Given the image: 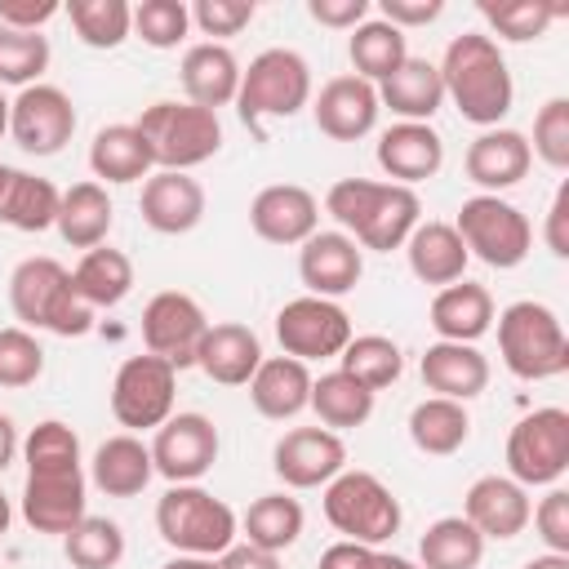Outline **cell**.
<instances>
[{
	"instance_id": "1",
	"label": "cell",
	"mask_w": 569,
	"mask_h": 569,
	"mask_svg": "<svg viewBox=\"0 0 569 569\" xmlns=\"http://www.w3.org/2000/svg\"><path fill=\"white\" fill-rule=\"evenodd\" d=\"M27 458V485H22V520L36 533L67 538L89 511H84V471H80V436L49 418L31 427L22 440Z\"/></svg>"
},
{
	"instance_id": "2",
	"label": "cell",
	"mask_w": 569,
	"mask_h": 569,
	"mask_svg": "<svg viewBox=\"0 0 569 569\" xmlns=\"http://www.w3.org/2000/svg\"><path fill=\"white\" fill-rule=\"evenodd\" d=\"M436 71H440L445 98H453L462 120H471L480 129H498V120L511 111L516 84H511L507 58H502L493 36H485V31L453 36L445 44V58Z\"/></svg>"
},
{
	"instance_id": "3",
	"label": "cell",
	"mask_w": 569,
	"mask_h": 569,
	"mask_svg": "<svg viewBox=\"0 0 569 569\" xmlns=\"http://www.w3.org/2000/svg\"><path fill=\"white\" fill-rule=\"evenodd\" d=\"M325 209L338 218L342 236H351L360 249H378V253L400 249L422 213L413 187L373 182V178H338L325 196Z\"/></svg>"
},
{
	"instance_id": "4",
	"label": "cell",
	"mask_w": 569,
	"mask_h": 569,
	"mask_svg": "<svg viewBox=\"0 0 569 569\" xmlns=\"http://www.w3.org/2000/svg\"><path fill=\"white\" fill-rule=\"evenodd\" d=\"M9 307L22 325L49 329L58 338H80L93 329V307L80 302L71 271L58 258H22L9 276Z\"/></svg>"
},
{
	"instance_id": "5",
	"label": "cell",
	"mask_w": 569,
	"mask_h": 569,
	"mask_svg": "<svg viewBox=\"0 0 569 569\" xmlns=\"http://www.w3.org/2000/svg\"><path fill=\"white\" fill-rule=\"evenodd\" d=\"M311 102V67L298 49H262L249 71H240V89H236V111L249 124V133L262 142L267 138V120H289Z\"/></svg>"
},
{
	"instance_id": "6",
	"label": "cell",
	"mask_w": 569,
	"mask_h": 569,
	"mask_svg": "<svg viewBox=\"0 0 569 569\" xmlns=\"http://www.w3.org/2000/svg\"><path fill=\"white\" fill-rule=\"evenodd\" d=\"M498 351H502V365L525 382L560 378L569 369L565 325L547 302H533V298H520L498 316Z\"/></svg>"
},
{
	"instance_id": "7",
	"label": "cell",
	"mask_w": 569,
	"mask_h": 569,
	"mask_svg": "<svg viewBox=\"0 0 569 569\" xmlns=\"http://www.w3.org/2000/svg\"><path fill=\"white\" fill-rule=\"evenodd\" d=\"M156 529L178 556H209L218 560L227 547H236V511L213 498L200 485H173L156 502Z\"/></svg>"
},
{
	"instance_id": "8",
	"label": "cell",
	"mask_w": 569,
	"mask_h": 569,
	"mask_svg": "<svg viewBox=\"0 0 569 569\" xmlns=\"http://www.w3.org/2000/svg\"><path fill=\"white\" fill-rule=\"evenodd\" d=\"M133 129L147 138L151 147V164L160 169H196L204 164L209 156H218L222 147V124H218V111H204L196 102H173V98H160L151 102Z\"/></svg>"
},
{
	"instance_id": "9",
	"label": "cell",
	"mask_w": 569,
	"mask_h": 569,
	"mask_svg": "<svg viewBox=\"0 0 569 569\" xmlns=\"http://www.w3.org/2000/svg\"><path fill=\"white\" fill-rule=\"evenodd\" d=\"M325 520L347 542L378 547V542H387V538L400 533L405 511H400L396 493L373 471H338L325 485Z\"/></svg>"
},
{
	"instance_id": "10",
	"label": "cell",
	"mask_w": 569,
	"mask_h": 569,
	"mask_svg": "<svg viewBox=\"0 0 569 569\" xmlns=\"http://www.w3.org/2000/svg\"><path fill=\"white\" fill-rule=\"evenodd\" d=\"M453 231H458V240L467 244V253H476L480 262H489V267H498V271L520 267V262L529 258V249H533V227H529V218H525L511 200L485 196V191L471 196V200H462Z\"/></svg>"
},
{
	"instance_id": "11",
	"label": "cell",
	"mask_w": 569,
	"mask_h": 569,
	"mask_svg": "<svg viewBox=\"0 0 569 569\" xmlns=\"http://www.w3.org/2000/svg\"><path fill=\"white\" fill-rule=\"evenodd\" d=\"M507 471L516 485H556L569 471V413L547 405L525 413L507 436Z\"/></svg>"
},
{
	"instance_id": "12",
	"label": "cell",
	"mask_w": 569,
	"mask_h": 569,
	"mask_svg": "<svg viewBox=\"0 0 569 569\" xmlns=\"http://www.w3.org/2000/svg\"><path fill=\"white\" fill-rule=\"evenodd\" d=\"M173 387H178V369L169 360H160L151 351L129 356L116 369V382H111V413H116V422L129 427V431L160 427L173 413Z\"/></svg>"
},
{
	"instance_id": "13",
	"label": "cell",
	"mask_w": 569,
	"mask_h": 569,
	"mask_svg": "<svg viewBox=\"0 0 569 569\" xmlns=\"http://www.w3.org/2000/svg\"><path fill=\"white\" fill-rule=\"evenodd\" d=\"M276 338L284 347V356L293 360H329L342 356V347L356 338L351 333V316L333 302V298H293L276 311Z\"/></svg>"
},
{
	"instance_id": "14",
	"label": "cell",
	"mask_w": 569,
	"mask_h": 569,
	"mask_svg": "<svg viewBox=\"0 0 569 569\" xmlns=\"http://www.w3.org/2000/svg\"><path fill=\"white\" fill-rule=\"evenodd\" d=\"M204 329H209V316L191 293L164 289L142 307V347L151 356L169 360L173 369H191L196 365Z\"/></svg>"
},
{
	"instance_id": "15",
	"label": "cell",
	"mask_w": 569,
	"mask_h": 569,
	"mask_svg": "<svg viewBox=\"0 0 569 569\" xmlns=\"http://www.w3.org/2000/svg\"><path fill=\"white\" fill-rule=\"evenodd\" d=\"M218 462V427L204 413H169L151 440V467L169 485H196Z\"/></svg>"
},
{
	"instance_id": "16",
	"label": "cell",
	"mask_w": 569,
	"mask_h": 569,
	"mask_svg": "<svg viewBox=\"0 0 569 569\" xmlns=\"http://www.w3.org/2000/svg\"><path fill=\"white\" fill-rule=\"evenodd\" d=\"M9 133L27 156H58L76 133V107L58 84H27L9 102Z\"/></svg>"
},
{
	"instance_id": "17",
	"label": "cell",
	"mask_w": 569,
	"mask_h": 569,
	"mask_svg": "<svg viewBox=\"0 0 569 569\" xmlns=\"http://www.w3.org/2000/svg\"><path fill=\"white\" fill-rule=\"evenodd\" d=\"M271 467L289 489H316L347 471V445L329 427H293L276 440Z\"/></svg>"
},
{
	"instance_id": "18",
	"label": "cell",
	"mask_w": 569,
	"mask_h": 569,
	"mask_svg": "<svg viewBox=\"0 0 569 569\" xmlns=\"http://www.w3.org/2000/svg\"><path fill=\"white\" fill-rule=\"evenodd\" d=\"M249 227L267 244H302L320 231V200L298 182H271L249 204Z\"/></svg>"
},
{
	"instance_id": "19",
	"label": "cell",
	"mask_w": 569,
	"mask_h": 569,
	"mask_svg": "<svg viewBox=\"0 0 569 569\" xmlns=\"http://www.w3.org/2000/svg\"><path fill=\"white\" fill-rule=\"evenodd\" d=\"M378 84L360 80V76H333L316 102H311V116H316V129L333 142H356L365 133H373L378 124Z\"/></svg>"
},
{
	"instance_id": "20",
	"label": "cell",
	"mask_w": 569,
	"mask_h": 569,
	"mask_svg": "<svg viewBox=\"0 0 569 569\" xmlns=\"http://www.w3.org/2000/svg\"><path fill=\"white\" fill-rule=\"evenodd\" d=\"M365 271V258H360V244L342 231H316L302 240V253H298V276L307 284L311 298H342L356 289Z\"/></svg>"
},
{
	"instance_id": "21",
	"label": "cell",
	"mask_w": 569,
	"mask_h": 569,
	"mask_svg": "<svg viewBox=\"0 0 569 569\" xmlns=\"http://www.w3.org/2000/svg\"><path fill=\"white\" fill-rule=\"evenodd\" d=\"M529 511H533V502H529L525 485H516L511 476H480V480H471V489L462 498V516L476 525V533L485 542L489 538L507 542V538L525 533Z\"/></svg>"
},
{
	"instance_id": "22",
	"label": "cell",
	"mask_w": 569,
	"mask_h": 569,
	"mask_svg": "<svg viewBox=\"0 0 569 569\" xmlns=\"http://www.w3.org/2000/svg\"><path fill=\"white\" fill-rule=\"evenodd\" d=\"M142 222L160 236H182L191 227H200L204 218V187L191 178V173H178V169H160L142 182Z\"/></svg>"
},
{
	"instance_id": "23",
	"label": "cell",
	"mask_w": 569,
	"mask_h": 569,
	"mask_svg": "<svg viewBox=\"0 0 569 569\" xmlns=\"http://www.w3.org/2000/svg\"><path fill=\"white\" fill-rule=\"evenodd\" d=\"M529 164H533V156H529V138L520 129H485L462 156L467 178L476 187H485V196L516 187L529 173Z\"/></svg>"
},
{
	"instance_id": "24",
	"label": "cell",
	"mask_w": 569,
	"mask_h": 569,
	"mask_svg": "<svg viewBox=\"0 0 569 569\" xmlns=\"http://www.w3.org/2000/svg\"><path fill=\"white\" fill-rule=\"evenodd\" d=\"M378 164L391 182L400 187H413L422 178H436L440 164H445V142L431 124H413V120H400L391 124L382 138H378Z\"/></svg>"
},
{
	"instance_id": "25",
	"label": "cell",
	"mask_w": 569,
	"mask_h": 569,
	"mask_svg": "<svg viewBox=\"0 0 569 569\" xmlns=\"http://www.w3.org/2000/svg\"><path fill=\"white\" fill-rule=\"evenodd\" d=\"M178 76H182V93H187V102H196V107H204V111H218V107L236 102V89H240V62H236V53H231L227 44H218V40H200V44H191V49L182 53Z\"/></svg>"
},
{
	"instance_id": "26",
	"label": "cell",
	"mask_w": 569,
	"mask_h": 569,
	"mask_svg": "<svg viewBox=\"0 0 569 569\" xmlns=\"http://www.w3.org/2000/svg\"><path fill=\"white\" fill-rule=\"evenodd\" d=\"M258 365H262V342L253 329H244L236 320L204 329L200 351H196V369H204V378H213L222 387H249Z\"/></svg>"
},
{
	"instance_id": "27",
	"label": "cell",
	"mask_w": 569,
	"mask_h": 569,
	"mask_svg": "<svg viewBox=\"0 0 569 569\" xmlns=\"http://www.w3.org/2000/svg\"><path fill=\"white\" fill-rule=\"evenodd\" d=\"M418 373H422L427 391L458 400V405L489 387V360L471 342H431L418 360Z\"/></svg>"
},
{
	"instance_id": "28",
	"label": "cell",
	"mask_w": 569,
	"mask_h": 569,
	"mask_svg": "<svg viewBox=\"0 0 569 569\" xmlns=\"http://www.w3.org/2000/svg\"><path fill=\"white\" fill-rule=\"evenodd\" d=\"M431 329L440 342H471L493 329V293L476 280H453L431 298Z\"/></svg>"
},
{
	"instance_id": "29",
	"label": "cell",
	"mask_w": 569,
	"mask_h": 569,
	"mask_svg": "<svg viewBox=\"0 0 569 569\" xmlns=\"http://www.w3.org/2000/svg\"><path fill=\"white\" fill-rule=\"evenodd\" d=\"M249 400L271 422L298 418L311 405V369L293 356H271V360L262 356V365L249 378Z\"/></svg>"
},
{
	"instance_id": "30",
	"label": "cell",
	"mask_w": 569,
	"mask_h": 569,
	"mask_svg": "<svg viewBox=\"0 0 569 569\" xmlns=\"http://www.w3.org/2000/svg\"><path fill=\"white\" fill-rule=\"evenodd\" d=\"M156 467H151V445H142L133 431L124 436H107L89 462V480L107 493V498H138L151 485Z\"/></svg>"
},
{
	"instance_id": "31",
	"label": "cell",
	"mask_w": 569,
	"mask_h": 569,
	"mask_svg": "<svg viewBox=\"0 0 569 569\" xmlns=\"http://www.w3.org/2000/svg\"><path fill=\"white\" fill-rule=\"evenodd\" d=\"M405 253H409V271L422 280V284H453L462 280L467 271V244L458 240L453 222H418L405 240Z\"/></svg>"
},
{
	"instance_id": "32",
	"label": "cell",
	"mask_w": 569,
	"mask_h": 569,
	"mask_svg": "<svg viewBox=\"0 0 569 569\" xmlns=\"http://www.w3.org/2000/svg\"><path fill=\"white\" fill-rule=\"evenodd\" d=\"M378 102L391 107L400 120L427 124V120L440 111V102H445V84H440L436 62H427V58H405V62L378 84Z\"/></svg>"
},
{
	"instance_id": "33",
	"label": "cell",
	"mask_w": 569,
	"mask_h": 569,
	"mask_svg": "<svg viewBox=\"0 0 569 569\" xmlns=\"http://www.w3.org/2000/svg\"><path fill=\"white\" fill-rule=\"evenodd\" d=\"M111 218H116V209H111V196H107L102 182H71L62 191V200H58L53 227H58V236L71 249H84L89 253V249H98L107 240Z\"/></svg>"
},
{
	"instance_id": "34",
	"label": "cell",
	"mask_w": 569,
	"mask_h": 569,
	"mask_svg": "<svg viewBox=\"0 0 569 569\" xmlns=\"http://www.w3.org/2000/svg\"><path fill=\"white\" fill-rule=\"evenodd\" d=\"M89 169L102 182H138L151 178V147L133 124H107L89 142Z\"/></svg>"
},
{
	"instance_id": "35",
	"label": "cell",
	"mask_w": 569,
	"mask_h": 569,
	"mask_svg": "<svg viewBox=\"0 0 569 569\" xmlns=\"http://www.w3.org/2000/svg\"><path fill=\"white\" fill-rule=\"evenodd\" d=\"M71 284H76V293H80L84 307H93V311L98 307H116L133 289V262H129V253H120L111 244H98V249H89L76 262Z\"/></svg>"
},
{
	"instance_id": "36",
	"label": "cell",
	"mask_w": 569,
	"mask_h": 569,
	"mask_svg": "<svg viewBox=\"0 0 569 569\" xmlns=\"http://www.w3.org/2000/svg\"><path fill=\"white\" fill-rule=\"evenodd\" d=\"M467 436H471V418H467V409L458 400L431 396V400L413 405V413H409V440L431 458L458 453L467 445Z\"/></svg>"
},
{
	"instance_id": "37",
	"label": "cell",
	"mask_w": 569,
	"mask_h": 569,
	"mask_svg": "<svg viewBox=\"0 0 569 569\" xmlns=\"http://www.w3.org/2000/svg\"><path fill=\"white\" fill-rule=\"evenodd\" d=\"M302 520H307V516H302V502H298V498H289V493H262V498L249 502L240 529H244V542H249V547L280 556L284 547L298 542Z\"/></svg>"
},
{
	"instance_id": "38",
	"label": "cell",
	"mask_w": 569,
	"mask_h": 569,
	"mask_svg": "<svg viewBox=\"0 0 569 569\" xmlns=\"http://www.w3.org/2000/svg\"><path fill=\"white\" fill-rule=\"evenodd\" d=\"M311 409H316V418H320L329 431H347V427L369 422V413H373V391L360 387L351 373L333 369V373L311 378Z\"/></svg>"
},
{
	"instance_id": "39",
	"label": "cell",
	"mask_w": 569,
	"mask_h": 569,
	"mask_svg": "<svg viewBox=\"0 0 569 569\" xmlns=\"http://www.w3.org/2000/svg\"><path fill=\"white\" fill-rule=\"evenodd\" d=\"M418 556L422 569H476L485 560V538L467 516H440L436 525H427Z\"/></svg>"
},
{
	"instance_id": "40",
	"label": "cell",
	"mask_w": 569,
	"mask_h": 569,
	"mask_svg": "<svg viewBox=\"0 0 569 569\" xmlns=\"http://www.w3.org/2000/svg\"><path fill=\"white\" fill-rule=\"evenodd\" d=\"M347 53H351V67H356L360 80L382 84V80L409 58V44H405V31H396L391 22H382V18H365V22L356 27Z\"/></svg>"
},
{
	"instance_id": "41",
	"label": "cell",
	"mask_w": 569,
	"mask_h": 569,
	"mask_svg": "<svg viewBox=\"0 0 569 569\" xmlns=\"http://www.w3.org/2000/svg\"><path fill=\"white\" fill-rule=\"evenodd\" d=\"M338 369L351 373L360 387H369V391L378 396L382 387H391V382L405 373V356H400V347H396L391 338H382V333H360V338H351V342L342 347Z\"/></svg>"
},
{
	"instance_id": "42",
	"label": "cell",
	"mask_w": 569,
	"mask_h": 569,
	"mask_svg": "<svg viewBox=\"0 0 569 569\" xmlns=\"http://www.w3.org/2000/svg\"><path fill=\"white\" fill-rule=\"evenodd\" d=\"M58 200H62V191L49 178H36V173L18 169L13 187H9V200L0 209V222H9L18 231H44L58 218Z\"/></svg>"
},
{
	"instance_id": "43",
	"label": "cell",
	"mask_w": 569,
	"mask_h": 569,
	"mask_svg": "<svg viewBox=\"0 0 569 569\" xmlns=\"http://www.w3.org/2000/svg\"><path fill=\"white\" fill-rule=\"evenodd\" d=\"M62 551L76 569H116L124 560V529L107 516H84L62 538Z\"/></svg>"
},
{
	"instance_id": "44",
	"label": "cell",
	"mask_w": 569,
	"mask_h": 569,
	"mask_svg": "<svg viewBox=\"0 0 569 569\" xmlns=\"http://www.w3.org/2000/svg\"><path fill=\"white\" fill-rule=\"evenodd\" d=\"M67 18L89 49H116L133 31V4L124 0H71Z\"/></svg>"
},
{
	"instance_id": "45",
	"label": "cell",
	"mask_w": 569,
	"mask_h": 569,
	"mask_svg": "<svg viewBox=\"0 0 569 569\" xmlns=\"http://www.w3.org/2000/svg\"><path fill=\"white\" fill-rule=\"evenodd\" d=\"M480 13L502 40L525 44V40H538L565 13V4H547V0H502V4H493V0H480Z\"/></svg>"
},
{
	"instance_id": "46",
	"label": "cell",
	"mask_w": 569,
	"mask_h": 569,
	"mask_svg": "<svg viewBox=\"0 0 569 569\" xmlns=\"http://www.w3.org/2000/svg\"><path fill=\"white\" fill-rule=\"evenodd\" d=\"M49 67V40L40 31H13L0 27V84H40Z\"/></svg>"
},
{
	"instance_id": "47",
	"label": "cell",
	"mask_w": 569,
	"mask_h": 569,
	"mask_svg": "<svg viewBox=\"0 0 569 569\" xmlns=\"http://www.w3.org/2000/svg\"><path fill=\"white\" fill-rule=\"evenodd\" d=\"M187 27H191V9L182 0H142V4H133V31L151 49L182 44L187 40Z\"/></svg>"
},
{
	"instance_id": "48",
	"label": "cell",
	"mask_w": 569,
	"mask_h": 569,
	"mask_svg": "<svg viewBox=\"0 0 569 569\" xmlns=\"http://www.w3.org/2000/svg\"><path fill=\"white\" fill-rule=\"evenodd\" d=\"M44 373V347L31 329L4 325L0 329V387H31Z\"/></svg>"
},
{
	"instance_id": "49",
	"label": "cell",
	"mask_w": 569,
	"mask_h": 569,
	"mask_svg": "<svg viewBox=\"0 0 569 569\" xmlns=\"http://www.w3.org/2000/svg\"><path fill=\"white\" fill-rule=\"evenodd\" d=\"M529 156H538L547 169H569V98H547L533 116V142Z\"/></svg>"
},
{
	"instance_id": "50",
	"label": "cell",
	"mask_w": 569,
	"mask_h": 569,
	"mask_svg": "<svg viewBox=\"0 0 569 569\" xmlns=\"http://www.w3.org/2000/svg\"><path fill=\"white\" fill-rule=\"evenodd\" d=\"M253 0H196L191 4V22L204 31V36H240L249 22H253Z\"/></svg>"
},
{
	"instance_id": "51",
	"label": "cell",
	"mask_w": 569,
	"mask_h": 569,
	"mask_svg": "<svg viewBox=\"0 0 569 569\" xmlns=\"http://www.w3.org/2000/svg\"><path fill=\"white\" fill-rule=\"evenodd\" d=\"M529 520L538 525V538L547 542V551L569 556V493H565V489H551V493L529 511Z\"/></svg>"
},
{
	"instance_id": "52",
	"label": "cell",
	"mask_w": 569,
	"mask_h": 569,
	"mask_svg": "<svg viewBox=\"0 0 569 569\" xmlns=\"http://www.w3.org/2000/svg\"><path fill=\"white\" fill-rule=\"evenodd\" d=\"M378 13L382 22H391L396 31H409V27H427L445 13V0H378Z\"/></svg>"
},
{
	"instance_id": "53",
	"label": "cell",
	"mask_w": 569,
	"mask_h": 569,
	"mask_svg": "<svg viewBox=\"0 0 569 569\" xmlns=\"http://www.w3.org/2000/svg\"><path fill=\"white\" fill-rule=\"evenodd\" d=\"M58 13H62L58 0H0V27H13V31H40Z\"/></svg>"
},
{
	"instance_id": "54",
	"label": "cell",
	"mask_w": 569,
	"mask_h": 569,
	"mask_svg": "<svg viewBox=\"0 0 569 569\" xmlns=\"http://www.w3.org/2000/svg\"><path fill=\"white\" fill-rule=\"evenodd\" d=\"M307 13H311L320 27L356 31V27L369 18V0H307Z\"/></svg>"
},
{
	"instance_id": "55",
	"label": "cell",
	"mask_w": 569,
	"mask_h": 569,
	"mask_svg": "<svg viewBox=\"0 0 569 569\" xmlns=\"http://www.w3.org/2000/svg\"><path fill=\"white\" fill-rule=\"evenodd\" d=\"M547 249L556 258H569V182H560V191L547 209Z\"/></svg>"
},
{
	"instance_id": "56",
	"label": "cell",
	"mask_w": 569,
	"mask_h": 569,
	"mask_svg": "<svg viewBox=\"0 0 569 569\" xmlns=\"http://www.w3.org/2000/svg\"><path fill=\"white\" fill-rule=\"evenodd\" d=\"M369 560H373V547H365V542H333V547H325V556H320V569H369Z\"/></svg>"
},
{
	"instance_id": "57",
	"label": "cell",
	"mask_w": 569,
	"mask_h": 569,
	"mask_svg": "<svg viewBox=\"0 0 569 569\" xmlns=\"http://www.w3.org/2000/svg\"><path fill=\"white\" fill-rule=\"evenodd\" d=\"M218 569H280V560L271 551H258L249 542H236V547H227L218 556Z\"/></svg>"
},
{
	"instance_id": "58",
	"label": "cell",
	"mask_w": 569,
	"mask_h": 569,
	"mask_svg": "<svg viewBox=\"0 0 569 569\" xmlns=\"http://www.w3.org/2000/svg\"><path fill=\"white\" fill-rule=\"evenodd\" d=\"M18 449H22V445H18L13 418H9V413H0V471H4V467H9L13 458H18Z\"/></svg>"
},
{
	"instance_id": "59",
	"label": "cell",
	"mask_w": 569,
	"mask_h": 569,
	"mask_svg": "<svg viewBox=\"0 0 569 569\" xmlns=\"http://www.w3.org/2000/svg\"><path fill=\"white\" fill-rule=\"evenodd\" d=\"M369 569H422V565H413V560H405V556H387V551H378V547H373Z\"/></svg>"
},
{
	"instance_id": "60",
	"label": "cell",
	"mask_w": 569,
	"mask_h": 569,
	"mask_svg": "<svg viewBox=\"0 0 569 569\" xmlns=\"http://www.w3.org/2000/svg\"><path fill=\"white\" fill-rule=\"evenodd\" d=\"M160 569H218V560H209V556H173Z\"/></svg>"
},
{
	"instance_id": "61",
	"label": "cell",
	"mask_w": 569,
	"mask_h": 569,
	"mask_svg": "<svg viewBox=\"0 0 569 569\" xmlns=\"http://www.w3.org/2000/svg\"><path fill=\"white\" fill-rule=\"evenodd\" d=\"M525 569H569V556H556V551H547V556H533V560H525Z\"/></svg>"
},
{
	"instance_id": "62",
	"label": "cell",
	"mask_w": 569,
	"mask_h": 569,
	"mask_svg": "<svg viewBox=\"0 0 569 569\" xmlns=\"http://www.w3.org/2000/svg\"><path fill=\"white\" fill-rule=\"evenodd\" d=\"M13 164H0V209H4V200H9V187H13Z\"/></svg>"
},
{
	"instance_id": "63",
	"label": "cell",
	"mask_w": 569,
	"mask_h": 569,
	"mask_svg": "<svg viewBox=\"0 0 569 569\" xmlns=\"http://www.w3.org/2000/svg\"><path fill=\"white\" fill-rule=\"evenodd\" d=\"M9 520H13V507H9V498H4V493H0V533H4V529H9Z\"/></svg>"
},
{
	"instance_id": "64",
	"label": "cell",
	"mask_w": 569,
	"mask_h": 569,
	"mask_svg": "<svg viewBox=\"0 0 569 569\" xmlns=\"http://www.w3.org/2000/svg\"><path fill=\"white\" fill-rule=\"evenodd\" d=\"M9 129V102H4V93H0V133Z\"/></svg>"
}]
</instances>
